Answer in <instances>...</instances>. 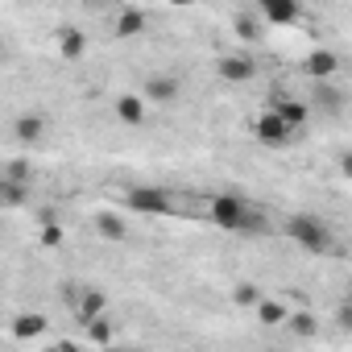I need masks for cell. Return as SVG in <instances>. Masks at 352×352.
<instances>
[{
	"label": "cell",
	"instance_id": "cell-5",
	"mask_svg": "<svg viewBox=\"0 0 352 352\" xmlns=\"http://www.w3.org/2000/svg\"><path fill=\"white\" fill-rule=\"evenodd\" d=\"M253 75H257L253 54H224V58H220V79H228V83H249Z\"/></svg>",
	"mask_w": 352,
	"mask_h": 352
},
{
	"label": "cell",
	"instance_id": "cell-4",
	"mask_svg": "<svg viewBox=\"0 0 352 352\" xmlns=\"http://www.w3.org/2000/svg\"><path fill=\"white\" fill-rule=\"evenodd\" d=\"M253 133H257V141L270 145V149H278V145L290 141V129H286V120H282L278 112H261V116L253 120Z\"/></svg>",
	"mask_w": 352,
	"mask_h": 352
},
{
	"label": "cell",
	"instance_id": "cell-3",
	"mask_svg": "<svg viewBox=\"0 0 352 352\" xmlns=\"http://www.w3.org/2000/svg\"><path fill=\"white\" fill-rule=\"evenodd\" d=\"M129 212H137V216H166L170 212V195L162 187H129Z\"/></svg>",
	"mask_w": 352,
	"mask_h": 352
},
{
	"label": "cell",
	"instance_id": "cell-25",
	"mask_svg": "<svg viewBox=\"0 0 352 352\" xmlns=\"http://www.w3.org/2000/svg\"><path fill=\"white\" fill-rule=\"evenodd\" d=\"M9 179L25 183V179H30V166H25V162H13V166H9Z\"/></svg>",
	"mask_w": 352,
	"mask_h": 352
},
{
	"label": "cell",
	"instance_id": "cell-17",
	"mask_svg": "<svg viewBox=\"0 0 352 352\" xmlns=\"http://www.w3.org/2000/svg\"><path fill=\"white\" fill-rule=\"evenodd\" d=\"M83 323H87V340H91V344H112V336H116V331H112V323H108L104 315L83 319Z\"/></svg>",
	"mask_w": 352,
	"mask_h": 352
},
{
	"label": "cell",
	"instance_id": "cell-13",
	"mask_svg": "<svg viewBox=\"0 0 352 352\" xmlns=\"http://www.w3.org/2000/svg\"><path fill=\"white\" fill-rule=\"evenodd\" d=\"M253 311H257V323H261V327H282L286 315H290L282 302H274V298H265V294H261V302H257Z\"/></svg>",
	"mask_w": 352,
	"mask_h": 352
},
{
	"label": "cell",
	"instance_id": "cell-22",
	"mask_svg": "<svg viewBox=\"0 0 352 352\" xmlns=\"http://www.w3.org/2000/svg\"><path fill=\"white\" fill-rule=\"evenodd\" d=\"M38 241H42L46 249H58V245H63V228H58L54 220H42V236H38Z\"/></svg>",
	"mask_w": 352,
	"mask_h": 352
},
{
	"label": "cell",
	"instance_id": "cell-10",
	"mask_svg": "<svg viewBox=\"0 0 352 352\" xmlns=\"http://www.w3.org/2000/svg\"><path fill=\"white\" fill-rule=\"evenodd\" d=\"M274 112L286 120V129H290V133H294V129H302V124H307V116H311V108H307L302 100H290V96H286V100H278V108H274Z\"/></svg>",
	"mask_w": 352,
	"mask_h": 352
},
{
	"label": "cell",
	"instance_id": "cell-16",
	"mask_svg": "<svg viewBox=\"0 0 352 352\" xmlns=\"http://www.w3.org/2000/svg\"><path fill=\"white\" fill-rule=\"evenodd\" d=\"M46 331V315H21L17 323H13V336L17 340H38Z\"/></svg>",
	"mask_w": 352,
	"mask_h": 352
},
{
	"label": "cell",
	"instance_id": "cell-15",
	"mask_svg": "<svg viewBox=\"0 0 352 352\" xmlns=\"http://www.w3.org/2000/svg\"><path fill=\"white\" fill-rule=\"evenodd\" d=\"M116 38H133V34H141L145 30V13L141 9H120V17H116Z\"/></svg>",
	"mask_w": 352,
	"mask_h": 352
},
{
	"label": "cell",
	"instance_id": "cell-23",
	"mask_svg": "<svg viewBox=\"0 0 352 352\" xmlns=\"http://www.w3.org/2000/svg\"><path fill=\"white\" fill-rule=\"evenodd\" d=\"M315 96H319V104H323L327 112H336V108H340V96L327 87V79H319V91H315Z\"/></svg>",
	"mask_w": 352,
	"mask_h": 352
},
{
	"label": "cell",
	"instance_id": "cell-20",
	"mask_svg": "<svg viewBox=\"0 0 352 352\" xmlns=\"http://www.w3.org/2000/svg\"><path fill=\"white\" fill-rule=\"evenodd\" d=\"M25 199V187L17 183V179H9V183H0V208H17Z\"/></svg>",
	"mask_w": 352,
	"mask_h": 352
},
{
	"label": "cell",
	"instance_id": "cell-24",
	"mask_svg": "<svg viewBox=\"0 0 352 352\" xmlns=\"http://www.w3.org/2000/svg\"><path fill=\"white\" fill-rule=\"evenodd\" d=\"M236 34H241L245 42H253V38H257V21H253V17H236Z\"/></svg>",
	"mask_w": 352,
	"mask_h": 352
},
{
	"label": "cell",
	"instance_id": "cell-19",
	"mask_svg": "<svg viewBox=\"0 0 352 352\" xmlns=\"http://www.w3.org/2000/svg\"><path fill=\"white\" fill-rule=\"evenodd\" d=\"M79 315H83V319H96V315H104V294H100V290H87V294L79 298Z\"/></svg>",
	"mask_w": 352,
	"mask_h": 352
},
{
	"label": "cell",
	"instance_id": "cell-7",
	"mask_svg": "<svg viewBox=\"0 0 352 352\" xmlns=\"http://www.w3.org/2000/svg\"><path fill=\"white\" fill-rule=\"evenodd\" d=\"M58 54L67 58V63H79L83 54H87V34H79V30H58Z\"/></svg>",
	"mask_w": 352,
	"mask_h": 352
},
{
	"label": "cell",
	"instance_id": "cell-11",
	"mask_svg": "<svg viewBox=\"0 0 352 352\" xmlns=\"http://www.w3.org/2000/svg\"><path fill=\"white\" fill-rule=\"evenodd\" d=\"M174 96H179V79H174V75H153L145 83V100H153V104H166Z\"/></svg>",
	"mask_w": 352,
	"mask_h": 352
},
{
	"label": "cell",
	"instance_id": "cell-8",
	"mask_svg": "<svg viewBox=\"0 0 352 352\" xmlns=\"http://www.w3.org/2000/svg\"><path fill=\"white\" fill-rule=\"evenodd\" d=\"M13 133H17V141L34 145V141H42V133H46V116H42V112H25V116H17Z\"/></svg>",
	"mask_w": 352,
	"mask_h": 352
},
{
	"label": "cell",
	"instance_id": "cell-2",
	"mask_svg": "<svg viewBox=\"0 0 352 352\" xmlns=\"http://www.w3.org/2000/svg\"><path fill=\"white\" fill-rule=\"evenodd\" d=\"M212 220H216L220 228H228V232L253 224V220H249V208H245L236 195H216V199H212Z\"/></svg>",
	"mask_w": 352,
	"mask_h": 352
},
{
	"label": "cell",
	"instance_id": "cell-6",
	"mask_svg": "<svg viewBox=\"0 0 352 352\" xmlns=\"http://www.w3.org/2000/svg\"><path fill=\"white\" fill-rule=\"evenodd\" d=\"M257 9L270 25H294L298 21V0H257Z\"/></svg>",
	"mask_w": 352,
	"mask_h": 352
},
{
	"label": "cell",
	"instance_id": "cell-18",
	"mask_svg": "<svg viewBox=\"0 0 352 352\" xmlns=\"http://www.w3.org/2000/svg\"><path fill=\"white\" fill-rule=\"evenodd\" d=\"M286 327H290L294 336H302V340L319 331V323H315V315H307V311H298V315H286Z\"/></svg>",
	"mask_w": 352,
	"mask_h": 352
},
{
	"label": "cell",
	"instance_id": "cell-14",
	"mask_svg": "<svg viewBox=\"0 0 352 352\" xmlns=\"http://www.w3.org/2000/svg\"><path fill=\"white\" fill-rule=\"evenodd\" d=\"M96 228H100L104 241H124V236H129V224H124L116 212H100V216H96Z\"/></svg>",
	"mask_w": 352,
	"mask_h": 352
},
{
	"label": "cell",
	"instance_id": "cell-1",
	"mask_svg": "<svg viewBox=\"0 0 352 352\" xmlns=\"http://www.w3.org/2000/svg\"><path fill=\"white\" fill-rule=\"evenodd\" d=\"M286 236L294 241V245H302L307 253H331V232H327V224L323 220H315V216H290L286 220Z\"/></svg>",
	"mask_w": 352,
	"mask_h": 352
},
{
	"label": "cell",
	"instance_id": "cell-12",
	"mask_svg": "<svg viewBox=\"0 0 352 352\" xmlns=\"http://www.w3.org/2000/svg\"><path fill=\"white\" fill-rule=\"evenodd\" d=\"M116 116H120L124 124H133V129L145 124V100H141V96H120V100H116Z\"/></svg>",
	"mask_w": 352,
	"mask_h": 352
},
{
	"label": "cell",
	"instance_id": "cell-26",
	"mask_svg": "<svg viewBox=\"0 0 352 352\" xmlns=\"http://www.w3.org/2000/svg\"><path fill=\"white\" fill-rule=\"evenodd\" d=\"M170 5H195V0H170Z\"/></svg>",
	"mask_w": 352,
	"mask_h": 352
},
{
	"label": "cell",
	"instance_id": "cell-9",
	"mask_svg": "<svg viewBox=\"0 0 352 352\" xmlns=\"http://www.w3.org/2000/svg\"><path fill=\"white\" fill-rule=\"evenodd\" d=\"M340 71V58L331 54V50H315V54H307V75L311 79H331Z\"/></svg>",
	"mask_w": 352,
	"mask_h": 352
},
{
	"label": "cell",
	"instance_id": "cell-21",
	"mask_svg": "<svg viewBox=\"0 0 352 352\" xmlns=\"http://www.w3.org/2000/svg\"><path fill=\"white\" fill-rule=\"evenodd\" d=\"M232 298H236V307H257V302H261V286H253V282H241V286L232 290Z\"/></svg>",
	"mask_w": 352,
	"mask_h": 352
}]
</instances>
